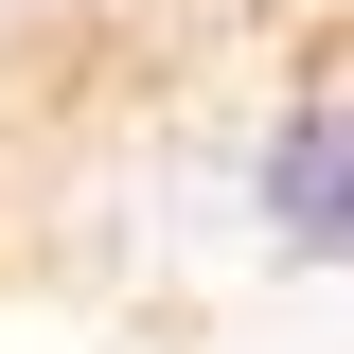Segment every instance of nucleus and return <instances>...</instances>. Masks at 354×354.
<instances>
[{
    "mask_svg": "<svg viewBox=\"0 0 354 354\" xmlns=\"http://www.w3.org/2000/svg\"><path fill=\"white\" fill-rule=\"evenodd\" d=\"M248 230L283 266H354V53H319V71L283 88V124H266V160H248Z\"/></svg>",
    "mask_w": 354,
    "mask_h": 354,
    "instance_id": "obj_1",
    "label": "nucleus"
}]
</instances>
